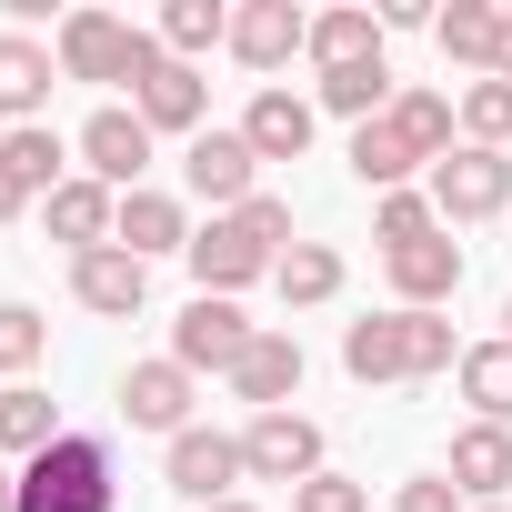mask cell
<instances>
[{"label":"cell","instance_id":"1","mask_svg":"<svg viewBox=\"0 0 512 512\" xmlns=\"http://www.w3.org/2000/svg\"><path fill=\"white\" fill-rule=\"evenodd\" d=\"M282 251H292V201L251 191L241 211H221L211 231H191V251H181V262H191V282H201V292H221V302H231L241 282H262Z\"/></svg>","mask_w":512,"mask_h":512},{"label":"cell","instance_id":"2","mask_svg":"<svg viewBox=\"0 0 512 512\" xmlns=\"http://www.w3.org/2000/svg\"><path fill=\"white\" fill-rule=\"evenodd\" d=\"M452 362H462L452 352V322H432V312H372V322L342 332V372L352 382H432Z\"/></svg>","mask_w":512,"mask_h":512},{"label":"cell","instance_id":"3","mask_svg":"<svg viewBox=\"0 0 512 512\" xmlns=\"http://www.w3.org/2000/svg\"><path fill=\"white\" fill-rule=\"evenodd\" d=\"M21 512H121V472L101 432H61L41 462H21Z\"/></svg>","mask_w":512,"mask_h":512},{"label":"cell","instance_id":"4","mask_svg":"<svg viewBox=\"0 0 512 512\" xmlns=\"http://www.w3.org/2000/svg\"><path fill=\"white\" fill-rule=\"evenodd\" d=\"M131 111L151 121V141H161V131H191V141H201L211 91H201V71H191V61H171V51H161V31H151V41H141V61H131Z\"/></svg>","mask_w":512,"mask_h":512},{"label":"cell","instance_id":"5","mask_svg":"<svg viewBox=\"0 0 512 512\" xmlns=\"http://www.w3.org/2000/svg\"><path fill=\"white\" fill-rule=\"evenodd\" d=\"M432 211L442 221H492V211H512V151H452V161H432Z\"/></svg>","mask_w":512,"mask_h":512},{"label":"cell","instance_id":"6","mask_svg":"<svg viewBox=\"0 0 512 512\" xmlns=\"http://www.w3.org/2000/svg\"><path fill=\"white\" fill-rule=\"evenodd\" d=\"M241 462H251V482H312L322 472V422L312 412H251V432H241Z\"/></svg>","mask_w":512,"mask_h":512},{"label":"cell","instance_id":"7","mask_svg":"<svg viewBox=\"0 0 512 512\" xmlns=\"http://www.w3.org/2000/svg\"><path fill=\"white\" fill-rule=\"evenodd\" d=\"M141 41H151V31H131V21H111V11H71V21H61V81H131Z\"/></svg>","mask_w":512,"mask_h":512},{"label":"cell","instance_id":"8","mask_svg":"<svg viewBox=\"0 0 512 512\" xmlns=\"http://www.w3.org/2000/svg\"><path fill=\"white\" fill-rule=\"evenodd\" d=\"M81 161H91V181H101V191H141V171H151V121H141V111H121V101H111V111H91V121H81Z\"/></svg>","mask_w":512,"mask_h":512},{"label":"cell","instance_id":"9","mask_svg":"<svg viewBox=\"0 0 512 512\" xmlns=\"http://www.w3.org/2000/svg\"><path fill=\"white\" fill-rule=\"evenodd\" d=\"M251 352V322H241V302H221V292H201L181 322H171V362L181 372H231Z\"/></svg>","mask_w":512,"mask_h":512},{"label":"cell","instance_id":"10","mask_svg":"<svg viewBox=\"0 0 512 512\" xmlns=\"http://www.w3.org/2000/svg\"><path fill=\"white\" fill-rule=\"evenodd\" d=\"M241 472H251V462H241V432L191 422V432L171 442V492H181V502H201V512H211V502H231V482H241Z\"/></svg>","mask_w":512,"mask_h":512},{"label":"cell","instance_id":"11","mask_svg":"<svg viewBox=\"0 0 512 512\" xmlns=\"http://www.w3.org/2000/svg\"><path fill=\"white\" fill-rule=\"evenodd\" d=\"M71 302L101 312V322H131V312L151 302V262H131L121 241H101V251H81V262H71Z\"/></svg>","mask_w":512,"mask_h":512},{"label":"cell","instance_id":"12","mask_svg":"<svg viewBox=\"0 0 512 512\" xmlns=\"http://www.w3.org/2000/svg\"><path fill=\"white\" fill-rule=\"evenodd\" d=\"M292 51H312V11H302V0H241V11H231V61L282 71Z\"/></svg>","mask_w":512,"mask_h":512},{"label":"cell","instance_id":"13","mask_svg":"<svg viewBox=\"0 0 512 512\" xmlns=\"http://www.w3.org/2000/svg\"><path fill=\"white\" fill-rule=\"evenodd\" d=\"M121 422L181 442V432H191V372H181L171 352H161V362H131V372H121Z\"/></svg>","mask_w":512,"mask_h":512},{"label":"cell","instance_id":"14","mask_svg":"<svg viewBox=\"0 0 512 512\" xmlns=\"http://www.w3.org/2000/svg\"><path fill=\"white\" fill-rule=\"evenodd\" d=\"M251 171H262V151H251L241 131H201V141L181 151V181H191L211 211H241V201H251Z\"/></svg>","mask_w":512,"mask_h":512},{"label":"cell","instance_id":"15","mask_svg":"<svg viewBox=\"0 0 512 512\" xmlns=\"http://www.w3.org/2000/svg\"><path fill=\"white\" fill-rule=\"evenodd\" d=\"M442 472H452L462 502H502V492H512V432H502V422H462Z\"/></svg>","mask_w":512,"mask_h":512},{"label":"cell","instance_id":"16","mask_svg":"<svg viewBox=\"0 0 512 512\" xmlns=\"http://www.w3.org/2000/svg\"><path fill=\"white\" fill-rule=\"evenodd\" d=\"M392 262V292H402V312H432V302H452L462 292V241H402V251H382Z\"/></svg>","mask_w":512,"mask_h":512},{"label":"cell","instance_id":"17","mask_svg":"<svg viewBox=\"0 0 512 512\" xmlns=\"http://www.w3.org/2000/svg\"><path fill=\"white\" fill-rule=\"evenodd\" d=\"M231 392L262 402V412H292V392H302V342H292V332H251V352L231 362Z\"/></svg>","mask_w":512,"mask_h":512},{"label":"cell","instance_id":"18","mask_svg":"<svg viewBox=\"0 0 512 512\" xmlns=\"http://www.w3.org/2000/svg\"><path fill=\"white\" fill-rule=\"evenodd\" d=\"M111 241L131 251V262H161V251H191V221H181V201H171V191H121Z\"/></svg>","mask_w":512,"mask_h":512},{"label":"cell","instance_id":"19","mask_svg":"<svg viewBox=\"0 0 512 512\" xmlns=\"http://www.w3.org/2000/svg\"><path fill=\"white\" fill-rule=\"evenodd\" d=\"M41 101H51V51H41L31 31H0V121L31 131Z\"/></svg>","mask_w":512,"mask_h":512},{"label":"cell","instance_id":"20","mask_svg":"<svg viewBox=\"0 0 512 512\" xmlns=\"http://www.w3.org/2000/svg\"><path fill=\"white\" fill-rule=\"evenodd\" d=\"M111 221H121V191H101L91 171L51 191V231L71 241V262H81V251H101V241H111Z\"/></svg>","mask_w":512,"mask_h":512},{"label":"cell","instance_id":"21","mask_svg":"<svg viewBox=\"0 0 512 512\" xmlns=\"http://www.w3.org/2000/svg\"><path fill=\"white\" fill-rule=\"evenodd\" d=\"M61 432H71V422H61V402H51V392H31V382L0 392V452H11V462H41Z\"/></svg>","mask_w":512,"mask_h":512},{"label":"cell","instance_id":"22","mask_svg":"<svg viewBox=\"0 0 512 512\" xmlns=\"http://www.w3.org/2000/svg\"><path fill=\"white\" fill-rule=\"evenodd\" d=\"M241 141L262 151V161H302L312 151V101H292V91H262L241 111Z\"/></svg>","mask_w":512,"mask_h":512},{"label":"cell","instance_id":"23","mask_svg":"<svg viewBox=\"0 0 512 512\" xmlns=\"http://www.w3.org/2000/svg\"><path fill=\"white\" fill-rule=\"evenodd\" d=\"M352 171H362V191H402V181L422 171V151H412V141L392 131V111H382V121L352 131Z\"/></svg>","mask_w":512,"mask_h":512},{"label":"cell","instance_id":"24","mask_svg":"<svg viewBox=\"0 0 512 512\" xmlns=\"http://www.w3.org/2000/svg\"><path fill=\"white\" fill-rule=\"evenodd\" d=\"M452 372H462V402H472L482 422H502V432H512V342H472Z\"/></svg>","mask_w":512,"mask_h":512},{"label":"cell","instance_id":"25","mask_svg":"<svg viewBox=\"0 0 512 512\" xmlns=\"http://www.w3.org/2000/svg\"><path fill=\"white\" fill-rule=\"evenodd\" d=\"M272 282H282V302H292V312H312V302H332V292H342V251H332V241H292L282 262H272Z\"/></svg>","mask_w":512,"mask_h":512},{"label":"cell","instance_id":"26","mask_svg":"<svg viewBox=\"0 0 512 512\" xmlns=\"http://www.w3.org/2000/svg\"><path fill=\"white\" fill-rule=\"evenodd\" d=\"M432 41H442V61H472V71L492 81V41H502V11H492V0H452V11L432 21Z\"/></svg>","mask_w":512,"mask_h":512},{"label":"cell","instance_id":"27","mask_svg":"<svg viewBox=\"0 0 512 512\" xmlns=\"http://www.w3.org/2000/svg\"><path fill=\"white\" fill-rule=\"evenodd\" d=\"M312 61H322V71L382 61V21H372V11H322V21H312Z\"/></svg>","mask_w":512,"mask_h":512},{"label":"cell","instance_id":"28","mask_svg":"<svg viewBox=\"0 0 512 512\" xmlns=\"http://www.w3.org/2000/svg\"><path fill=\"white\" fill-rule=\"evenodd\" d=\"M322 111H342L352 131H362V121H382V111H392V71H382V61H352V71H322Z\"/></svg>","mask_w":512,"mask_h":512},{"label":"cell","instance_id":"29","mask_svg":"<svg viewBox=\"0 0 512 512\" xmlns=\"http://www.w3.org/2000/svg\"><path fill=\"white\" fill-rule=\"evenodd\" d=\"M392 131H402L422 161H452V101H442V91H402V101H392Z\"/></svg>","mask_w":512,"mask_h":512},{"label":"cell","instance_id":"30","mask_svg":"<svg viewBox=\"0 0 512 512\" xmlns=\"http://www.w3.org/2000/svg\"><path fill=\"white\" fill-rule=\"evenodd\" d=\"M211 41H231V11H221V0H171V11H161V51H171V61H191V51H211Z\"/></svg>","mask_w":512,"mask_h":512},{"label":"cell","instance_id":"31","mask_svg":"<svg viewBox=\"0 0 512 512\" xmlns=\"http://www.w3.org/2000/svg\"><path fill=\"white\" fill-rule=\"evenodd\" d=\"M432 231H442V211H432L422 191H382V201H372V241H382V251H402V241H432Z\"/></svg>","mask_w":512,"mask_h":512},{"label":"cell","instance_id":"32","mask_svg":"<svg viewBox=\"0 0 512 512\" xmlns=\"http://www.w3.org/2000/svg\"><path fill=\"white\" fill-rule=\"evenodd\" d=\"M462 141L472 151H502L512 141V81H472L462 91Z\"/></svg>","mask_w":512,"mask_h":512},{"label":"cell","instance_id":"33","mask_svg":"<svg viewBox=\"0 0 512 512\" xmlns=\"http://www.w3.org/2000/svg\"><path fill=\"white\" fill-rule=\"evenodd\" d=\"M0 161H11L31 191H61V181H71V171H61V141H51L41 121H31V131H0Z\"/></svg>","mask_w":512,"mask_h":512},{"label":"cell","instance_id":"34","mask_svg":"<svg viewBox=\"0 0 512 512\" xmlns=\"http://www.w3.org/2000/svg\"><path fill=\"white\" fill-rule=\"evenodd\" d=\"M41 352H51V322L31 302H0V372H31Z\"/></svg>","mask_w":512,"mask_h":512},{"label":"cell","instance_id":"35","mask_svg":"<svg viewBox=\"0 0 512 512\" xmlns=\"http://www.w3.org/2000/svg\"><path fill=\"white\" fill-rule=\"evenodd\" d=\"M292 512H372V492H362V482H342V472H312V482L292 492Z\"/></svg>","mask_w":512,"mask_h":512},{"label":"cell","instance_id":"36","mask_svg":"<svg viewBox=\"0 0 512 512\" xmlns=\"http://www.w3.org/2000/svg\"><path fill=\"white\" fill-rule=\"evenodd\" d=\"M392 512H472V502L452 492V472H412V482L392 492Z\"/></svg>","mask_w":512,"mask_h":512},{"label":"cell","instance_id":"37","mask_svg":"<svg viewBox=\"0 0 512 512\" xmlns=\"http://www.w3.org/2000/svg\"><path fill=\"white\" fill-rule=\"evenodd\" d=\"M442 11H432V0H392V11H382V31H432Z\"/></svg>","mask_w":512,"mask_h":512},{"label":"cell","instance_id":"38","mask_svg":"<svg viewBox=\"0 0 512 512\" xmlns=\"http://www.w3.org/2000/svg\"><path fill=\"white\" fill-rule=\"evenodd\" d=\"M31 201H41V191H31V181H21L11 161H0V221H11V211H31Z\"/></svg>","mask_w":512,"mask_h":512},{"label":"cell","instance_id":"39","mask_svg":"<svg viewBox=\"0 0 512 512\" xmlns=\"http://www.w3.org/2000/svg\"><path fill=\"white\" fill-rule=\"evenodd\" d=\"M492 81H512V11H502V41H492Z\"/></svg>","mask_w":512,"mask_h":512},{"label":"cell","instance_id":"40","mask_svg":"<svg viewBox=\"0 0 512 512\" xmlns=\"http://www.w3.org/2000/svg\"><path fill=\"white\" fill-rule=\"evenodd\" d=\"M0 512H21V472L11 462H0Z\"/></svg>","mask_w":512,"mask_h":512},{"label":"cell","instance_id":"41","mask_svg":"<svg viewBox=\"0 0 512 512\" xmlns=\"http://www.w3.org/2000/svg\"><path fill=\"white\" fill-rule=\"evenodd\" d=\"M211 512H262V502H241V492H231V502H211Z\"/></svg>","mask_w":512,"mask_h":512},{"label":"cell","instance_id":"42","mask_svg":"<svg viewBox=\"0 0 512 512\" xmlns=\"http://www.w3.org/2000/svg\"><path fill=\"white\" fill-rule=\"evenodd\" d=\"M472 512H512V502H472Z\"/></svg>","mask_w":512,"mask_h":512},{"label":"cell","instance_id":"43","mask_svg":"<svg viewBox=\"0 0 512 512\" xmlns=\"http://www.w3.org/2000/svg\"><path fill=\"white\" fill-rule=\"evenodd\" d=\"M502 322H512V302H502ZM502 342H512V332H502Z\"/></svg>","mask_w":512,"mask_h":512}]
</instances>
